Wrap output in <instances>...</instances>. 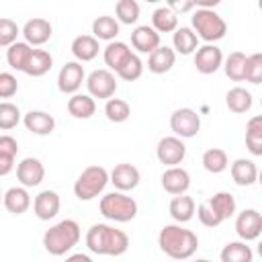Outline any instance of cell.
Wrapping results in <instances>:
<instances>
[{
  "label": "cell",
  "instance_id": "obj_54",
  "mask_svg": "<svg viewBox=\"0 0 262 262\" xmlns=\"http://www.w3.org/2000/svg\"><path fill=\"white\" fill-rule=\"evenodd\" d=\"M258 8H260V10H262V0H258Z\"/></svg>",
  "mask_w": 262,
  "mask_h": 262
},
{
  "label": "cell",
  "instance_id": "obj_14",
  "mask_svg": "<svg viewBox=\"0 0 262 262\" xmlns=\"http://www.w3.org/2000/svg\"><path fill=\"white\" fill-rule=\"evenodd\" d=\"M53 35V27L47 18H41V16H35V18H29L23 27V37L25 41L31 45V47H39V45H45Z\"/></svg>",
  "mask_w": 262,
  "mask_h": 262
},
{
  "label": "cell",
  "instance_id": "obj_10",
  "mask_svg": "<svg viewBox=\"0 0 262 262\" xmlns=\"http://www.w3.org/2000/svg\"><path fill=\"white\" fill-rule=\"evenodd\" d=\"M156 158L160 164L168 166V168H174V166H180L182 160L186 158V145H184V139L176 137V135H168V137H162L156 145Z\"/></svg>",
  "mask_w": 262,
  "mask_h": 262
},
{
  "label": "cell",
  "instance_id": "obj_33",
  "mask_svg": "<svg viewBox=\"0 0 262 262\" xmlns=\"http://www.w3.org/2000/svg\"><path fill=\"white\" fill-rule=\"evenodd\" d=\"M221 262H252L254 260V250L248 246V242H227L223 250L219 252Z\"/></svg>",
  "mask_w": 262,
  "mask_h": 262
},
{
  "label": "cell",
  "instance_id": "obj_47",
  "mask_svg": "<svg viewBox=\"0 0 262 262\" xmlns=\"http://www.w3.org/2000/svg\"><path fill=\"white\" fill-rule=\"evenodd\" d=\"M246 147L252 156H262V137L246 133Z\"/></svg>",
  "mask_w": 262,
  "mask_h": 262
},
{
  "label": "cell",
  "instance_id": "obj_51",
  "mask_svg": "<svg viewBox=\"0 0 262 262\" xmlns=\"http://www.w3.org/2000/svg\"><path fill=\"white\" fill-rule=\"evenodd\" d=\"M256 252H258V256H260V258H262V239H260V242H258V246H256Z\"/></svg>",
  "mask_w": 262,
  "mask_h": 262
},
{
  "label": "cell",
  "instance_id": "obj_30",
  "mask_svg": "<svg viewBox=\"0 0 262 262\" xmlns=\"http://www.w3.org/2000/svg\"><path fill=\"white\" fill-rule=\"evenodd\" d=\"M31 55H33V47L27 41H16L6 49V63L16 72H25Z\"/></svg>",
  "mask_w": 262,
  "mask_h": 262
},
{
  "label": "cell",
  "instance_id": "obj_39",
  "mask_svg": "<svg viewBox=\"0 0 262 262\" xmlns=\"http://www.w3.org/2000/svg\"><path fill=\"white\" fill-rule=\"evenodd\" d=\"M115 18L121 23V25H135L139 20V14H141V8L135 0H119L115 4Z\"/></svg>",
  "mask_w": 262,
  "mask_h": 262
},
{
  "label": "cell",
  "instance_id": "obj_48",
  "mask_svg": "<svg viewBox=\"0 0 262 262\" xmlns=\"http://www.w3.org/2000/svg\"><path fill=\"white\" fill-rule=\"evenodd\" d=\"M246 133L262 137V115H254V117L248 121V125H246Z\"/></svg>",
  "mask_w": 262,
  "mask_h": 262
},
{
  "label": "cell",
  "instance_id": "obj_46",
  "mask_svg": "<svg viewBox=\"0 0 262 262\" xmlns=\"http://www.w3.org/2000/svg\"><path fill=\"white\" fill-rule=\"evenodd\" d=\"M168 8L178 16V14H186V12H194V0H170L168 2Z\"/></svg>",
  "mask_w": 262,
  "mask_h": 262
},
{
  "label": "cell",
  "instance_id": "obj_37",
  "mask_svg": "<svg viewBox=\"0 0 262 262\" xmlns=\"http://www.w3.org/2000/svg\"><path fill=\"white\" fill-rule=\"evenodd\" d=\"M246 59H248L246 53H242V51H231V53L225 57V61H223V72H225V76H227L229 80H233V82L246 80Z\"/></svg>",
  "mask_w": 262,
  "mask_h": 262
},
{
  "label": "cell",
  "instance_id": "obj_41",
  "mask_svg": "<svg viewBox=\"0 0 262 262\" xmlns=\"http://www.w3.org/2000/svg\"><path fill=\"white\" fill-rule=\"evenodd\" d=\"M18 35H23V29H18V25L12 18H0V47L8 49L10 45L16 43Z\"/></svg>",
  "mask_w": 262,
  "mask_h": 262
},
{
  "label": "cell",
  "instance_id": "obj_44",
  "mask_svg": "<svg viewBox=\"0 0 262 262\" xmlns=\"http://www.w3.org/2000/svg\"><path fill=\"white\" fill-rule=\"evenodd\" d=\"M196 217H199V221H201L205 227H217V225L223 223V219L207 205V201L199 203V207H196Z\"/></svg>",
  "mask_w": 262,
  "mask_h": 262
},
{
  "label": "cell",
  "instance_id": "obj_29",
  "mask_svg": "<svg viewBox=\"0 0 262 262\" xmlns=\"http://www.w3.org/2000/svg\"><path fill=\"white\" fill-rule=\"evenodd\" d=\"M207 205H209L223 221L229 219V217H233V215L237 213L235 196H233L231 192H227V190H219V192H215L213 196H209V199H207Z\"/></svg>",
  "mask_w": 262,
  "mask_h": 262
},
{
  "label": "cell",
  "instance_id": "obj_22",
  "mask_svg": "<svg viewBox=\"0 0 262 262\" xmlns=\"http://www.w3.org/2000/svg\"><path fill=\"white\" fill-rule=\"evenodd\" d=\"M258 172L260 170L256 168V164L252 160H248V158H237L229 166V174H231V178H233V182L237 186H252V184H256L258 182Z\"/></svg>",
  "mask_w": 262,
  "mask_h": 262
},
{
  "label": "cell",
  "instance_id": "obj_35",
  "mask_svg": "<svg viewBox=\"0 0 262 262\" xmlns=\"http://www.w3.org/2000/svg\"><path fill=\"white\" fill-rule=\"evenodd\" d=\"M151 27L158 33H174L178 29V16L168 8V4L158 6L151 12Z\"/></svg>",
  "mask_w": 262,
  "mask_h": 262
},
{
  "label": "cell",
  "instance_id": "obj_1",
  "mask_svg": "<svg viewBox=\"0 0 262 262\" xmlns=\"http://www.w3.org/2000/svg\"><path fill=\"white\" fill-rule=\"evenodd\" d=\"M86 248L98 256H123L129 250V235L108 223H94L86 231Z\"/></svg>",
  "mask_w": 262,
  "mask_h": 262
},
{
  "label": "cell",
  "instance_id": "obj_25",
  "mask_svg": "<svg viewBox=\"0 0 262 262\" xmlns=\"http://www.w3.org/2000/svg\"><path fill=\"white\" fill-rule=\"evenodd\" d=\"M168 211H170V217L176 221V223H188L194 213H196V205H194V199L188 196V194H178V196H172L170 205H168Z\"/></svg>",
  "mask_w": 262,
  "mask_h": 262
},
{
  "label": "cell",
  "instance_id": "obj_15",
  "mask_svg": "<svg viewBox=\"0 0 262 262\" xmlns=\"http://www.w3.org/2000/svg\"><path fill=\"white\" fill-rule=\"evenodd\" d=\"M141 180V174L139 170L133 166V164H117L113 170H111V184L115 186V190H121V192H129L133 188H137Z\"/></svg>",
  "mask_w": 262,
  "mask_h": 262
},
{
  "label": "cell",
  "instance_id": "obj_4",
  "mask_svg": "<svg viewBox=\"0 0 262 262\" xmlns=\"http://www.w3.org/2000/svg\"><path fill=\"white\" fill-rule=\"evenodd\" d=\"M98 209H100V215L108 221H115V223H129L137 217V201L133 196H129L127 192H121V190H113V192H106L100 196V203H98Z\"/></svg>",
  "mask_w": 262,
  "mask_h": 262
},
{
  "label": "cell",
  "instance_id": "obj_34",
  "mask_svg": "<svg viewBox=\"0 0 262 262\" xmlns=\"http://www.w3.org/2000/svg\"><path fill=\"white\" fill-rule=\"evenodd\" d=\"M51 68H53V55L47 49H33V55L29 59V66H27L25 74L33 76V78H41Z\"/></svg>",
  "mask_w": 262,
  "mask_h": 262
},
{
  "label": "cell",
  "instance_id": "obj_36",
  "mask_svg": "<svg viewBox=\"0 0 262 262\" xmlns=\"http://www.w3.org/2000/svg\"><path fill=\"white\" fill-rule=\"evenodd\" d=\"M201 162H203V168H205L209 174H221V172H225V170L229 168V158H227L225 149H221V147H211V149H207V151L203 154Z\"/></svg>",
  "mask_w": 262,
  "mask_h": 262
},
{
  "label": "cell",
  "instance_id": "obj_18",
  "mask_svg": "<svg viewBox=\"0 0 262 262\" xmlns=\"http://www.w3.org/2000/svg\"><path fill=\"white\" fill-rule=\"evenodd\" d=\"M131 45L137 53H154L160 47V33L151 25H139L131 31Z\"/></svg>",
  "mask_w": 262,
  "mask_h": 262
},
{
  "label": "cell",
  "instance_id": "obj_12",
  "mask_svg": "<svg viewBox=\"0 0 262 262\" xmlns=\"http://www.w3.org/2000/svg\"><path fill=\"white\" fill-rule=\"evenodd\" d=\"M223 61H225L223 51L213 43L201 45L194 53V68L199 74H205V76L215 74L219 68H223Z\"/></svg>",
  "mask_w": 262,
  "mask_h": 262
},
{
  "label": "cell",
  "instance_id": "obj_9",
  "mask_svg": "<svg viewBox=\"0 0 262 262\" xmlns=\"http://www.w3.org/2000/svg\"><path fill=\"white\" fill-rule=\"evenodd\" d=\"M86 72H84V66L80 61H66L57 74V90L61 94H78V90L82 88V84H86Z\"/></svg>",
  "mask_w": 262,
  "mask_h": 262
},
{
  "label": "cell",
  "instance_id": "obj_7",
  "mask_svg": "<svg viewBox=\"0 0 262 262\" xmlns=\"http://www.w3.org/2000/svg\"><path fill=\"white\" fill-rule=\"evenodd\" d=\"M119 84H117V74H113L111 70L106 68H100V70H92L86 78V90L88 94L96 100H111L117 92Z\"/></svg>",
  "mask_w": 262,
  "mask_h": 262
},
{
  "label": "cell",
  "instance_id": "obj_17",
  "mask_svg": "<svg viewBox=\"0 0 262 262\" xmlns=\"http://www.w3.org/2000/svg\"><path fill=\"white\" fill-rule=\"evenodd\" d=\"M61 209V199L55 190H41L35 199H33V213L37 219L41 221H49L53 219Z\"/></svg>",
  "mask_w": 262,
  "mask_h": 262
},
{
  "label": "cell",
  "instance_id": "obj_5",
  "mask_svg": "<svg viewBox=\"0 0 262 262\" xmlns=\"http://www.w3.org/2000/svg\"><path fill=\"white\" fill-rule=\"evenodd\" d=\"M190 29L196 33L201 41L215 45L225 37L227 23L213 8H194V12L190 14Z\"/></svg>",
  "mask_w": 262,
  "mask_h": 262
},
{
  "label": "cell",
  "instance_id": "obj_13",
  "mask_svg": "<svg viewBox=\"0 0 262 262\" xmlns=\"http://www.w3.org/2000/svg\"><path fill=\"white\" fill-rule=\"evenodd\" d=\"M45 178V166L39 158H23L16 164V180L25 188H35Z\"/></svg>",
  "mask_w": 262,
  "mask_h": 262
},
{
  "label": "cell",
  "instance_id": "obj_42",
  "mask_svg": "<svg viewBox=\"0 0 262 262\" xmlns=\"http://www.w3.org/2000/svg\"><path fill=\"white\" fill-rule=\"evenodd\" d=\"M141 74H143V61H141V57L137 53H133L129 57V61L117 72V76L121 80H125V82H135V80L141 78Z\"/></svg>",
  "mask_w": 262,
  "mask_h": 262
},
{
  "label": "cell",
  "instance_id": "obj_52",
  "mask_svg": "<svg viewBox=\"0 0 262 262\" xmlns=\"http://www.w3.org/2000/svg\"><path fill=\"white\" fill-rule=\"evenodd\" d=\"M258 184H260V186H262V170H260V172H258Z\"/></svg>",
  "mask_w": 262,
  "mask_h": 262
},
{
  "label": "cell",
  "instance_id": "obj_21",
  "mask_svg": "<svg viewBox=\"0 0 262 262\" xmlns=\"http://www.w3.org/2000/svg\"><path fill=\"white\" fill-rule=\"evenodd\" d=\"M23 125L33 135H51L55 129V119L45 111H29L23 117Z\"/></svg>",
  "mask_w": 262,
  "mask_h": 262
},
{
  "label": "cell",
  "instance_id": "obj_20",
  "mask_svg": "<svg viewBox=\"0 0 262 262\" xmlns=\"http://www.w3.org/2000/svg\"><path fill=\"white\" fill-rule=\"evenodd\" d=\"M2 203H4V209H6L8 213H12V215H23V213H27L29 207L33 205L31 194H29V188H25V186H20V184L6 188Z\"/></svg>",
  "mask_w": 262,
  "mask_h": 262
},
{
  "label": "cell",
  "instance_id": "obj_16",
  "mask_svg": "<svg viewBox=\"0 0 262 262\" xmlns=\"http://www.w3.org/2000/svg\"><path fill=\"white\" fill-rule=\"evenodd\" d=\"M160 180H162V188H164L168 194H172V196L186 194V190L190 188V174H188L182 166L166 168Z\"/></svg>",
  "mask_w": 262,
  "mask_h": 262
},
{
  "label": "cell",
  "instance_id": "obj_2",
  "mask_svg": "<svg viewBox=\"0 0 262 262\" xmlns=\"http://www.w3.org/2000/svg\"><path fill=\"white\" fill-rule=\"evenodd\" d=\"M158 246L172 260H188L199 250V235L180 223H170L160 229Z\"/></svg>",
  "mask_w": 262,
  "mask_h": 262
},
{
  "label": "cell",
  "instance_id": "obj_24",
  "mask_svg": "<svg viewBox=\"0 0 262 262\" xmlns=\"http://www.w3.org/2000/svg\"><path fill=\"white\" fill-rule=\"evenodd\" d=\"M176 63V51L168 45H160L154 53L147 55V70L151 74H168Z\"/></svg>",
  "mask_w": 262,
  "mask_h": 262
},
{
  "label": "cell",
  "instance_id": "obj_32",
  "mask_svg": "<svg viewBox=\"0 0 262 262\" xmlns=\"http://www.w3.org/2000/svg\"><path fill=\"white\" fill-rule=\"evenodd\" d=\"M18 154V141L12 135L0 137V176H8L14 168V160Z\"/></svg>",
  "mask_w": 262,
  "mask_h": 262
},
{
  "label": "cell",
  "instance_id": "obj_38",
  "mask_svg": "<svg viewBox=\"0 0 262 262\" xmlns=\"http://www.w3.org/2000/svg\"><path fill=\"white\" fill-rule=\"evenodd\" d=\"M104 117L111 121V123H125L129 117H131V106L127 100L123 98H111L104 102Z\"/></svg>",
  "mask_w": 262,
  "mask_h": 262
},
{
  "label": "cell",
  "instance_id": "obj_28",
  "mask_svg": "<svg viewBox=\"0 0 262 262\" xmlns=\"http://www.w3.org/2000/svg\"><path fill=\"white\" fill-rule=\"evenodd\" d=\"M252 104H254L252 92L246 90V88H242V86H233V88H229L227 94H225V106H227L231 113H235V115L248 113V111L252 108Z\"/></svg>",
  "mask_w": 262,
  "mask_h": 262
},
{
  "label": "cell",
  "instance_id": "obj_26",
  "mask_svg": "<svg viewBox=\"0 0 262 262\" xmlns=\"http://www.w3.org/2000/svg\"><path fill=\"white\" fill-rule=\"evenodd\" d=\"M121 33V23L115 18V16H108V14H100L92 20V35L98 39V41H106V43H113L117 41V35Z\"/></svg>",
  "mask_w": 262,
  "mask_h": 262
},
{
  "label": "cell",
  "instance_id": "obj_8",
  "mask_svg": "<svg viewBox=\"0 0 262 262\" xmlns=\"http://www.w3.org/2000/svg\"><path fill=\"white\" fill-rule=\"evenodd\" d=\"M170 129L180 139H190L201 131V117L194 108L182 106L170 115Z\"/></svg>",
  "mask_w": 262,
  "mask_h": 262
},
{
  "label": "cell",
  "instance_id": "obj_50",
  "mask_svg": "<svg viewBox=\"0 0 262 262\" xmlns=\"http://www.w3.org/2000/svg\"><path fill=\"white\" fill-rule=\"evenodd\" d=\"M219 4V0H194L196 8H215Z\"/></svg>",
  "mask_w": 262,
  "mask_h": 262
},
{
  "label": "cell",
  "instance_id": "obj_19",
  "mask_svg": "<svg viewBox=\"0 0 262 262\" xmlns=\"http://www.w3.org/2000/svg\"><path fill=\"white\" fill-rule=\"evenodd\" d=\"M133 55L131 47L123 41H113V43H106V47L102 49V59H104V66L106 70H111L113 74H117L127 61L129 57Z\"/></svg>",
  "mask_w": 262,
  "mask_h": 262
},
{
  "label": "cell",
  "instance_id": "obj_43",
  "mask_svg": "<svg viewBox=\"0 0 262 262\" xmlns=\"http://www.w3.org/2000/svg\"><path fill=\"white\" fill-rule=\"evenodd\" d=\"M246 82L262 84V53H250L246 59Z\"/></svg>",
  "mask_w": 262,
  "mask_h": 262
},
{
  "label": "cell",
  "instance_id": "obj_49",
  "mask_svg": "<svg viewBox=\"0 0 262 262\" xmlns=\"http://www.w3.org/2000/svg\"><path fill=\"white\" fill-rule=\"evenodd\" d=\"M63 262H92V258L88 254H82V252H76V254H70L66 256Z\"/></svg>",
  "mask_w": 262,
  "mask_h": 262
},
{
  "label": "cell",
  "instance_id": "obj_27",
  "mask_svg": "<svg viewBox=\"0 0 262 262\" xmlns=\"http://www.w3.org/2000/svg\"><path fill=\"white\" fill-rule=\"evenodd\" d=\"M199 37L196 33L190 29V27H178L174 33H172V49L180 55H190V53H196L199 49Z\"/></svg>",
  "mask_w": 262,
  "mask_h": 262
},
{
  "label": "cell",
  "instance_id": "obj_11",
  "mask_svg": "<svg viewBox=\"0 0 262 262\" xmlns=\"http://www.w3.org/2000/svg\"><path fill=\"white\" fill-rule=\"evenodd\" d=\"M235 233L242 242H254L262 233V213L256 209H244L235 215Z\"/></svg>",
  "mask_w": 262,
  "mask_h": 262
},
{
  "label": "cell",
  "instance_id": "obj_23",
  "mask_svg": "<svg viewBox=\"0 0 262 262\" xmlns=\"http://www.w3.org/2000/svg\"><path fill=\"white\" fill-rule=\"evenodd\" d=\"M70 49H72V55L76 57V61L86 63V61H92L98 55L100 43L94 35H78V37H74Z\"/></svg>",
  "mask_w": 262,
  "mask_h": 262
},
{
  "label": "cell",
  "instance_id": "obj_55",
  "mask_svg": "<svg viewBox=\"0 0 262 262\" xmlns=\"http://www.w3.org/2000/svg\"><path fill=\"white\" fill-rule=\"evenodd\" d=\"M260 106H262V96H260Z\"/></svg>",
  "mask_w": 262,
  "mask_h": 262
},
{
  "label": "cell",
  "instance_id": "obj_3",
  "mask_svg": "<svg viewBox=\"0 0 262 262\" xmlns=\"http://www.w3.org/2000/svg\"><path fill=\"white\" fill-rule=\"evenodd\" d=\"M82 237L80 225L74 219H61L43 233V248L51 256H66L72 252Z\"/></svg>",
  "mask_w": 262,
  "mask_h": 262
},
{
  "label": "cell",
  "instance_id": "obj_31",
  "mask_svg": "<svg viewBox=\"0 0 262 262\" xmlns=\"http://www.w3.org/2000/svg\"><path fill=\"white\" fill-rule=\"evenodd\" d=\"M68 113L74 119H90L96 113V100L86 92V94H74L68 98Z\"/></svg>",
  "mask_w": 262,
  "mask_h": 262
},
{
  "label": "cell",
  "instance_id": "obj_45",
  "mask_svg": "<svg viewBox=\"0 0 262 262\" xmlns=\"http://www.w3.org/2000/svg\"><path fill=\"white\" fill-rule=\"evenodd\" d=\"M16 90H18L16 76H12L10 72H2L0 74V98H10L16 94Z\"/></svg>",
  "mask_w": 262,
  "mask_h": 262
},
{
  "label": "cell",
  "instance_id": "obj_40",
  "mask_svg": "<svg viewBox=\"0 0 262 262\" xmlns=\"http://www.w3.org/2000/svg\"><path fill=\"white\" fill-rule=\"evenodd\" d=\"M25 115H20V108L8 100L0 102V129L2 131H10L12 127H16L23 121Z\"/></svg>",
  "mask_w": 262,
  "mask_h": 262
},
{
  "label": "cell",
  "instance_id": "obj_53",
  "mask_svg": "<svg viewBox=\"0 0 262 262\" xmlns=\"http://www.w3.org/2000/svg\"><path fill=\"white\" fill-rule=\"evenodd\" d=\"M192 262H211V260H207V258H199V260H192Z\"/></svg>",
  "mask_w": 262,
  "mask_h": 262
},
{
  "label": "cell",
  "instance_id": "obj_6",
  "mask_svg": "<svg viewBox=\"0 0 262 262\" xmlns=\"http://www.w3.org/2000/svg\"><path fill=\"white\" fill-rule=\"evenodd\" d=\"M108 182H111V172L104 166L98 164L86 166L74 182V194L78 201H92L104 192Z\"/></svg>",
  "mask_w": 262,
  "mask_h": 262
}]
</instances>
